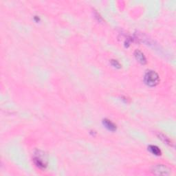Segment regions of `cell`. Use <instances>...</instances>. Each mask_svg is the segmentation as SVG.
Here are the masks:
<instances>
[{
	"label": "cell",
	"instance_id": "obj_1",
	"mask_svg": "<svg viewBox=\"0 0 176 176\" xmlns=\"http://www.w3.org/2000/svg\"><path fill=\"white\" fill-rule=\"evenodd\" d=\"M159 81H160V79L156 72L151 70L146 72L145 75V82L149 86H151V87L155 86L158 84Z\"/></svg>",
	"mask_w": 176,
	"mask_h": 176
},
{
	"label": "cell",
	"instance_id": "obj_2",
	"mask_svg": "<svg viewBox=\"0 0 176 176\" xmlns=\"http://www.w3.org/2000/svg\"><path fill=\"white\" fill-rule=\"evenodd\" d=\"M151 171L155 175H167L171 174V169L164 165H154Z\"/></svg>",
	"mask_w": 176,
	"mask_h": 176
},
{
	"label": "cell",
	"instance_id": "obj_3",
	"mask_svg": "<svg viewBox=\"0 0 176 176\" xmlns=\"http://www.w3.org/2000/svg\"><path fill=\"white\" fill-rule=\"evenodd\" d=\"M34 161H35V165L41 169H44L46 167V158H45V155L41 153L40 152H38V153H35Z\"/></svg>",
	"mask_w": 176,
	"mask_h": 176
},
{
	"label": "cell",
	"instance_id": "obj_4",
	"mask_svg": "<svg viewBox=\"0 0 176 176\" xmlns=\"http://www.w3.org/2000/svg\"><path fill=\"white\" fill-rule=\"evenodd\" d=\"M134 55L135 57H136L137 60H138L140 63H141L142 64L146 63L147 62L146 58H145V55H144V54L141 51H140V50H136V51H135Z\"/></svg>",
	"mask_w": 176,
	"mask_h": 176
},
{
	"label": "cell",
	"instance_id": "obj_5",
	"mask_svg": "<svg viewBox=\"0 0 176 176\" xmlns=\"http://www.w3.org/2000/svg\"><path fill=\"white\" fill-rule=\"evenodd\" d=\"M103 123H104L105 126L108 129L110 130V131H115V130H116V125H115L112 122L109 121V120H104V121H103Z\"/></svg>",
	"mask_w": 176,
	"mask_h": 176
},
{
	"label": "cell",
	"instance_id": "obj_6",
	"mask_svg": "<svg viewBox=\"0 0 176 176\" xmlns=\"http://www.w3.org/2000/svg\"><path fill=\"white\" fill-rule=\"evenodd\" d=\"M149 149L150 150V151L152 153L155 154V155H160V153H161V151H160V150L159 149L158 147H156V146H153V145L149 146Z\"/></svg>",
	"mask_w": 176,
	"mask_h": 176
},
{
	"label": "cell",
	"instance_id": "obj_7",
	"mask_svg": "<svg viewBox=\"0 0 176 176\" xmlns=\"http://www.w3.org/2000/svg\"><path fill=\"white\" fill-rule=\"evenodd\" d=\"M159 137H160V139H162L164 142H165L166 143H168V144L170 143V140H169L167 136H165V135L160 134V135H159Z\"/></svg>",
	"mask_w": 176,
	"mask_h": 176
},
{
	"label": "cell",
	"instance_id": "obj_8",
	"mask_svg": "<svg viewBox=\"0 0 176 176\" xmlns=\"http://www.w3.org/2000/svg\"><path fill=\"white\" fill-rule=\"evenodd\" d=\"M111 63H112V65L114 66V67H120V64L119 63H118L117 61H115V60H113L112 61H111Z\"/></svg>",
	"mask_w": 176,
	"mask_h": 176
}]
</instances>
